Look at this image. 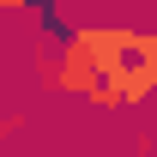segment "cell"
Listing matches in <instances>:
<instances>
[{
	"mask_svg": "<svg viewBox=\"0 0 157 157\" xmlns=\"http://www.w3.org/2000/svg\"><path fill=\"white\" fill-rule=\"evenodd\" d=\"M24 6H30V0H0V12H24Z\"/></svg>",
	"mask_w": 157,
	"mask_h": 157,
	"instance_id": "3",
	"label": "cell"
},
{
	"mask_svg": "<svg viewBox=\"0 0 157 157\" xmlns=\"http://www.w3.org/2000/svg\"><path fill=\"white\" fill-rule=\"evenodd\" d=\"M109 85H115V103H121V109H139L145 97H157V60L127 55L115 73H109Z\"/></svg>",
	"mask_w": 157,
	"mask_h": 157,
	"instance_id": "1",
	"label": "cell"
},
{
	"mask_svg": "<svg viewBox=\"0 0 157 157\" xmlns=\"http://www.w3.org/2000/svg\"><path fill=\"white\" fill-rule=\"evenodd\" d=\"M78 157H97V151H78Z\"/></svg>",
	"mask_w": 157,
	"mask_h": 157,
	"instance_id": "4",
	"label": "cell"
},
{
	"mask_svg": "<svg viewBox=\"0 0 157 157\" xmlns=\"http://www.w3.org/2000/svg\"><path fill=\"white\" fill-rule=\"evenodd\" d=\"M18 127H24V115H6V121H0V145H6V139L18 133Z\"/></svg>",
	"mask_w": 157,
	"mask_h": 157,
	"instance_id": "2",
	"label": "cell"
}]
</instances>
